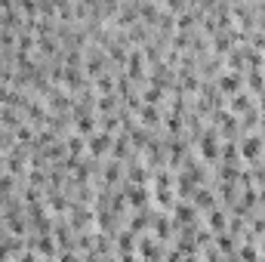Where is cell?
Listing matches in <instances>:
<instances>
[{"label":"cell","instance_id":"6da1fadb","mask_svg":"<svg viewBox=\"0 0 265 262\" xmlns=\"http://www.w3.org/2000/svg\"><path fill=\"white\" fill-rule=\"evenodd\" d=\"M111 145H115V136H108V133H93L90 139H87V152H90V158H105L108 152H111Z\"/></svg>","mask_w":265,"mask_h":262},{"label":"cell","instance_id":"7a4b0ae2","mask_svg":"<svg viewBox=\"0 0 265 262\" xmlns=\"http://www.w3.org/2000/svg\"><path fill=\"white\" fill-rule=\"evenodd\" d=\"M241 84H244V78L238 71H222L219 78H216V90L225 96V93H238L241 90Z\"/></svg>","mask_w":265,"mask_h":262},{"label":"cell","instance_id":"3957f363","mask_svg":"<svg viewBox=\"0 0 265 262\" xmlns=\"http://www.w3.org/2000/svg\"><path fill=\"white\" fill-rule=\"evenodd\" d=\"M262 148H265L262 136H247V139L241 142V155H244L247 161H253V158H259V155H262Z\"/></svg>","mask_w":265,"mask_h":262},{"label":"cell","instance_id":"277c9868","mask_svg":"<svg viewBox=\"0 0 265 262\" xmlns=\"http://www.w3.org/2000/svg\"><path fill=\"white\" fill-rule=\"evenodd\" d=\"M216 130H210V133H204V139H201V158L204 161H216L219 158V148H216Z\"/></svg>","mask_w":265,"mask_h":262},{"label":"cell","instance_id":"5b68a950","mask_svg":"<svg viewBox=\"0 0 265 262\" xmlns=\"http://www.w3.org/2000/svg\"><path fill=\"white\" fill-rule=\"evenodd\" d=\"M247 111H253V102H250V93H235L232 99V115H247Z\"/></svg>","mask_w":265,"mask_h":262},{"label":"cell","instance_id":"8992f818","mask_svg":"<svg viewBox=\"0 0 265 262\" xmlns=\"http://www.w3.org/2000/svg\"><path fill=\"white\" fill-rule=\"evenodd\" d=\"M0 127H7L13 133H16V127H22V121H19V115L13 108H0Z\"/></svg>","mask_w":265,"mask_h":262},{"label":"cell","instance_id":"52a82bcc","mask_svg":"<svg viewBox=\"0 0 265 262\" xmlns=\"http://www.w3.org/2000/svg\"><path fill=\"white\" fill-rule=\"evenodd\" d=\"M96 108L102 111V118H105V115H115V108H118V96H115V93H111V96H99V99H96Z\"/></svg>","mask_w":265,"mask_h":262},{"label":"cell","instance_id":"ba28073f","mask_svg":"<svg viewBox=\"0 0 265 262\" xmlns=\"http://www.w3.org/2000/svg\"><path fill=\"white\" fill-rule=\"evenodd\" d=\"M139 118H142V124H145V127H158V121H161V115H158V108H151V105H142V111H139Z\"/></svg>","mask_w":265,"mask_h":262},{"label":"cell","instance_id":"9c48e42d","mask_svg":"<svg viewBox=\"0 0 265 262\" xmlns=\"http://www.w3.org/2000/svg\"><path fill=\"white\" fill-rule=\"evenodd\" d=\"M176 219L185 222V226H192V219H195V207H192V204H179V207H176Z\"/></svg>","mask_w":265,"mask_h":262},{"label":"cell","instance_id":"30bf717a","mask_svg":"<svg viewBox=\"0 0 265 262\" xmlns=\"http://www.w3.org/2000/svg\"><path fill=\"white\" fill-rule=\"evenodd\" d=\"M133 244H136V235H133V232H121V235H118V247H121V253H130Z\"/></svg>","mask_w":265,"mask_h":262},{"label":"cell","instance_id":"8fae6325","mask_svg":"<svg viewBox=\"0 0 265 262\" xmlns=\"http://www.w3.org/2000/svg\"><path fill=\"white\" fill-rule=\"evenodd\" d=\"M247 84H250L253 90H262V87H265V81H262V71H259V68H247Z\"/></svg>","mask_w":265,"mask_h":262},{"label":"cell","instance_id":"7c38bea8","mask_svg":"<svg viewBox=\"0 0 265 262\" xmlns=\"http://www.w3.org/2000/svg\"><path fill=\"white\" fill-rule=\"evenodd\" d=\"M142 99H145V105H151V108H155L161 99H164V90H155V87H148L145 93H142Z\"/></svg>","mask_w":265,"mask_h":262},{"label":"cell","instance_id":"4fadbf2b","mask_svg":"<svg viewBox=\"0 0 265 262\" xmlns=\"http://www.w3.org/2000/svg\"><path fill=\"white\" fill-rule=\"evenodd\" d=\"M13 136H16V142H31V145H34V130H31L28 124L16 127V133H13Z\"/></svg>","mask_w":265,"mask_h":262},{"label":"cell","instance_id":"5bb4252c","mask_svg":"<svg viewBox=\"0 0 265 262\" xmlns=\"http://www.w3.org/2000/svg\"><path fill=\"white\" fill-rule=\"evenodd\" d=\"M241 262H259V250L253 244H244L241 247Z\"/></svg>","mask_w":265,"mask_h":262},{"label":"cell","instance_id":"9a60e30c","mask_svg":"<svg viewBox=\"0 0 265 262\" xmlns=\"http://www.w3.org/2000/svg\"><path fill=\"white\" fill-rule=\"evenodd\" d=\"M155 201H158L161 207H173V192H170V189H158V192H155Z\"/></svg>","mask_w":265,"mask_h":262},{"label":"cell","instance_id":"2e32d148","mask_svg":"<svg viewBox=\"0 0 265 262\" xmlns=\"http://www.w3.org/2000/svg\"><path fill=\"white\" fill-rule=\"evenodd\" d=\"M145 201H148V198H145V189H133V192H130V204H133V207H145Z\"/></svg>","mask_w":265,"mask_h":262},{"label":"cell","instance_id":"e0dca14e","mask_svg":"<svg viewBox=\"0 0 265 262\" xmlns=\"http://www.w3.org/2000/svg\"><path fill=\"white\" fill-rule=\"evenodd\" d=\"M195 198H198V201H195L198 207H213V195H210L207 189H198V195H195Z\"/></svg>","mask_w":265,"mask_h":262},{"label":"cell","instance_id":"ac0fdd59","mask_svg":"<svg viewBox=\"0 0 265 262\" xmlns=\"http://www.w3.org/2000/svg\"><path fill=\"white\" fill-rule=\"evenodd\" d=\"M210 226H213L216 232H222V229H225V213H222V210H213V216H210Z\"/></svg>","mask_w":265,"mask_h":262},{"label":"cell","instance_id":"d6986e66","mask_svg":"<svg viewBox=\"0 0 265 262\" xmlns=\"http://www.w3.org/2000/svg\"><path fill=\"white\" fill-rule=\"evenodd\" d=\"M155 232H158L161 238H170V219H167V216H161V219H158V226H155Z\"/></svg>","mask_w":265,"mask_h":262},{"label":"cell","instance_id":"ffe728a7","mask_svg":"<svg viewBox=\"0 0 265 262\" xmlns=\"http://www.w3.org/2000/svg\"><path fill=\"white\" fill-rule=\"evenodd\" d=\"M232 247H235V235H222V238H219V250H225V253H229Z\"/></svg>","mask_w":265,"mask_h":262},{"label":"cell","instance_id":"44dd1931","mask_svg":"<svg viewBox=\"0 0 265 262\" xmlns=\"http://www.w3.org/2000/svg\"><path fill=\"white\" fill-rule=\"evenodd\" d=\"M19 262H37V256L28 250V253H22V256H19Z\"/></svg>","mask_w":265,"mask_h":262},{"label":"cell","instance_id":"7402d4cb","mask_svg":"<svg viewBox=\"0 0 265 262\" xmlns=\"http://www.w3.org/2000/svg\"><path fill=\"white\" fill-rule=\"evenodd\" d=\"M262 250H265V244H262Z\"/></svg>","mask_w":265,"mask_h":262},{"label":"cell","instance_id":"603a6c76","mask_svg":"<svg viewBox=\"0 0 265 262\" xmlns=\"http://www.w3.org/2000/svg\"><path fill=\"white\" fill-rule=\"evenodd\" d=\"M262 195H265V192H262Z\"/></svg>","mask_w":265,"mask_h":262}]
</instances>
